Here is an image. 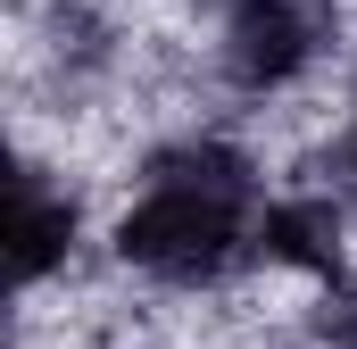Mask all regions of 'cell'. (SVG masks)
Masks as SVG:
<instances>
[{
    "mask_svg": "<svg viewBox=\"0 0 357 349\" xmlns=\"http://www.w3.org/2000/svg\"><path fill=\"white\" fill-rule=\"evenodd\" d=\"M258 208L266 200H241L216 183L142 174V191L108 216V258L158 291H225L258 258Z\"/></svg>",
    "mask_w": 357,
    "mask_h": 349,
    "instance_id": "6da1fadb",
    "label": "cell"
},
{
    "mask_svg": "<svg viewBox=\"0 0 357 349\" xmlns=\"http://www.w3.org/2000/svg\"><path fill=\"white\" fill-rule=\"evenodd\" d=\"M341 42L333 0H216V84L233 100H282Z\"/></svg>",
    "mask_w": 357,
    "mask_h": 349,
    "instance_id": "7a4b0ae2",
    "label": "cell"
},
{
    "mask_svg": "<svg viewBox=\"0 0 357 349\" xmlns=\"http://www.w3.org/2000/svg\"><path fill=\"white\" fill-rule=\"evenodd\" d=\"M75 250H84V191L59 167H42L33 150H17V174H8V291H17V308L42 283H67Z\"/></svg>",
    "mask_w": 357,
    "mask_h": 349,
    "instance_id": "3957f363",
    "label": "cell"
},
{
    "mask_svg": "<svg viewBox=\"0 0 357 349\" xmlns=\"http://www.w3.org/2000/svg\"><path fill=\"white\" fill-rule=\"evenodd\" d=\"M258 266L307 274L316 291L349 283V200L341 191H274L258 208Z\"/></svg>",
    "mask_w": 357,
    "mask_h": 349,
    "instance_id": "277c9868",
    "label": "cell"
},
{
    "mask_svg": "<svg viewBox=\"0 0 357 349\" xmlns=\"http://www.w3.org/2000/svg\"><path fill=\"white\" fill-rule=\"evenodd\" d=\"M307 341L316 349H357V274L307 299Z\"/></svg>",
    "mask_w": 357,
    "mask_h": 349,
    "instance_id": "5b68a950",
    "label": "cell"
},
{
    "mask_svg": "<svg viewBox=\"0 0 357 349\" xmlns=\"http://www.w3.org/2000/svg\"><path fill=\"white\" fill-rule=\"evenodd\" d=\"M316 167H324V191L357 200V84H349V117H341V133L316 150Z\"/></svg>",
    "mask_w": 357,
    "mask_h": 349,
    "instance_id": "8992f818",
    "label": "cell"
}]
</instances>
